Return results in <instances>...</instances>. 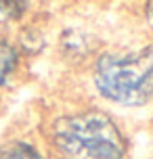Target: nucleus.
Masks as SVG:
<instances>
[{
  "label": "nucleus",
  "mask_w": 153,
  "mask_h": 159,
  "mask_svg": "<svg viewBox=\"0 0 153 159\" xmlns=\"http://www.w3.org/2000/svg\"><path fill=\"white\" fill-rule=\"evenodd\" d=\"M97 84L105 96L124 105H141L153 94L151 55H109L99 61Z\"/></svg>",
  "instance_id": "2"
},
{
  "label": "nucleus",
  "mask_w": 153,
  "mask_h": 159,
  "mask_svg": "<svg viewBox=\"0 0 153 159\" xmlns=\"http://www.w3.org/2000/svg\"><path fill=\"white\" fill-rule=\"evenodd\" d=\"M0 159H40V155L23 143H11L0 147Z\"/></svg>",
  "instance_id": "3"
},
{
  "label": "nucleus",
  "mask_w": 153,
  "mask_h": 159,
  "mask_svg": "<svg viewBox=\"0 0 153 159\" xmlns=\"http://www.w3.org/2000/svg\"><path fill=\"white\" fill-rule=\"evenodd\" d=\"M17 63V52L15 48L7 44V42H0V84L4 82L8 73L13 71V67Z\"/></svg>",
  "instance_id": "4"
},
{
  "label": "nucleus",
  "mask_w": 153,
  "mask_h": 159,
  "mask_svg": "<svg viewBox=\"0 0 153 159\" xmlns=\"http://www.w3.org/2000/svg\"><path fill=\"white\" fill-rule=\"evenodd\" d=\"M55 143L69 159H122L124 155L122 134L111 119L99 111L57 121Z\"/></svg>",
  "instance_id": "1"
},
{
  "label": "nucleus",
  "mask_w": 153,
  "mask_h": 159,
  "mask_svg": "<svg viewBox=\"0 0 153 159\" xmlns=\"http://www.w3.org/2000/svg\"><path fill=\"white\" fill-rule=\"evenodd\" d=\"M149 19H151V23H153V4L149 7Z\"/></svg>",
  "instance_id": "5"
}]
</instances>
